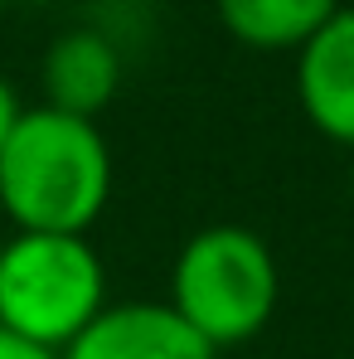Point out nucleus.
I'll return each instance as SVG.
<instances>
[{"label": "nucleus", "instance_id": "f257e3e1", "mask_svg": "<svg viewBox=\"0 0 354 359\" xmlns=\"http://www.w3.org/2000/svg\"><path fill=\"white\" fill-rule=\"evenodd\" d=\"M112 180L102 126L39 102L0 146V214L15 233H88L112 199Z\"/></svg>", "mask_w": 354, "mask_h": 359}, {"label": "nucleus", "instance_id": "f03ea898", "mask_svg": "<svg viewBox=\"0 0 354 359\" xmlns=\"http://www.w3.org/2000/svg\"><path fill=\"white\" fill-rule=\"evenodd\" d=\"M282 301L277 252L257 229L209 224L179 243L170 267V306L214 350L247 345L267 330Z\"/></svg>", "mask_w": 354, "mask_h": 359}, {"label": "nucleus", "instance_id": "7ed1b4c3", "mask_svg": "<svg viewBox=\"0 0 354 359\" xmlns=\"http://www.w3.org/2000/svg\"><path fill=\"white\" fill-rule=\"evenodd\" d=\"M107 306V267L88 233H10L0 243V330L63 355Z\"/></svg>", "mask_w": 354, "mask_h": 359}, {"label": "nucleus", "instance_id": "20e7f679", "mask_svg": "<svg viewBox=\"0 0 354 359\" xmlns=\"http://www.w3.org/2000/svg\"><path fill=\"white\" fill-rule=\"evenodd\" d=\"M59 359H219L170 301H112Z\"/></svg>", "mask_w": 354, "mask_h": 359}, {"label": "nucleus", "instance_id": "39448f33", "mask_svg": "<svg viewBox=\"0 0 354 359\" xmlns=\"http://www.w3.org/2000/svg\"><path fill=\"white\" fill-rule=\"evenodd\" d=\"M292 88L311 131L354 151V5H340L330 25L296 54Z\"/></svg>", "mask_w": 354, "mask_h": 359}, {"label": "nucleus", "instance_id": "423d86ee", "mask_svg": "<svg viewBox=\"0 0 354 359\" xmlns=\"http://www.w3.org/2000/svg\"><path fill=\"white\" fill-rule=\"evenodd\" d=\"M39 88H44V107H59L68 117H93L102 107H112L121 93V49L112 34L78 25L63 29L59 39L44 49L39 63Z\"/></svg>", "mask_w": 354, "mask_h": 359}, {"label": "nucleus", "instance_id": "0eeeda50", "mask_svg": "<svg viewBox=\"0 0 354 359\" xmlns=\"http://www.w3.org/2000/svg\"><path fill=\"white\" fill-rule=\"evenodd\" d=\"M340 10V0H214L224 34L252 54H301Z\"/></svg>", "mask_w": 354, "mask_h": 359}, {"label": "nucleus", "instance_id": "6e6552de", "mask_svg": "<svg viewBox=\"0 0 354 359\" xmlns=\"http://www.w3.org/2000/svg\"><path fill=\"white\" fill-rule=\"evenodd\" d=\"M20 117H25V102H20V93H15V83L0 73V146L10 141V131L20 126Z\"/></svg>", "mask_w": 354, "mask_h": 359}, {"label": "nucleus", "instance_id": "1a4fd4ad", "mask_svg": "<svg viewBox=\"0 0 354 359\" xmlns=\"http://www.w3.org/2000/svg\"><path fill=\"white\" fill-rule=\"evenodd\" d=\"M0 359H59V355H54V350H39V345L20 340V335H10V330H0Z\"/></svg>", "mask_w": 354, "mask_h": 359}, {"label": "nucleus", "instance_id": "9d476101", "mask_svg": "<svg viewBox=\"0 0 354 359\" xmlns=\"http://www.w3.org/2000/svg\"><path fill=\"white\" fill-rule=\"evenodd\" d=\"M350 199H354V161H350Z\"/></svg>", "mask_w": 354, "mask_h": 359}]
</instances>
